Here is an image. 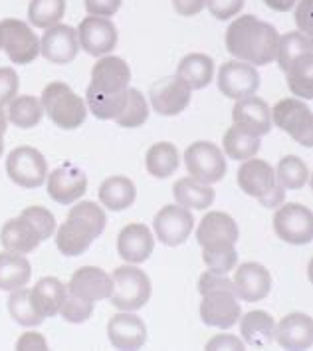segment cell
Masks as SVG:
<instances>
[{"label":"cell","instance_id":"obj_13","mask_svg":"<svg viewBox=\"0 0 313 351\" xmlns=\"http://www.w3.org/2000/svg\"><path fill=\"white\" fill-rule=\"evenodd\" d=\"M77 42L90 56H105L117 46V28L110 19L103 16H88L79 22L77 30Z\"/></svg>","mask_w":313,"mask_h":351},{"label":"cell","instance_id":"obj_36","mask_svg":"<svg viewBox=\"0 0 313 351\" xmlns=\"http://www.w3.org/2000/svg\"><path fill=\"white\" fill-rule=\"evenodd\" d=\"M308 54H313L312 38H308L301 32H288V34L279 36L276 60L284 72L294 64L295 60Z\"/></svg>","mask_w":313,"mask_h":351},{"label":"cell","instance_id":"obj_16","mask_svg":"<svg viewBox=\"0 0 313 351\" xmlns=\"http://www.w3.org/2000/svg\"><path fill=\"white\" fill-rule=\"evenodd\" d=\"M48 195L60 204H72L79 201L88 191V175L75 165H62L48 177Z\"/></svg>","mask_w":313,"mask_h":351},{"label":"cell","instance_id":"obj_51","mask_svg":"<svg viewBox=\"0 0 313 351\" xmlns=\"http://www.w3.org/2000/svg\"><path fill=\"white\" fill-rule=\"evenodd\" d=\"M16 350L20 351H32V350H48V343H46V339L36 332H28L24 333L22 337H20L18 341H16Z\"/></svg>","mask_w":313,"mask_h":351},{"label":"cell","instance_id":"obj_9","mask_svg":"<svg viewBox=\"0 0 313 351\" xmlns=\"http://www.w3.org/2000/svg\"><path fill=\"white\" fill-rule=\"evenodd\" d=\"M6 173L12 183L24 189H36L46 183L48 163L44 155L34 147H16L6 159Z\"/></svg>","mask_w":313,"mask_h":351},{"label":"cell","instance_id":"obj_40","mask_svg":"<svg viewBox=\"0 0 313 351\" xmlns=\"http://www.w3.org/2000/svg\"><path fill=\"white\" fill-rule=\"evenodd\" d=\"M276 181L284 191H297L310 183V167L305 165L299 157L288 155L277 165Z\"/></svg>","mask_w":313,"mask_h":351},{"label":"cell","instance_id":"obj_4","mask_svg":"<svg viewBox=\"0 0 313 351\" xmlns=\"http://www.w3.org/2000/svg\"><path fill=\"white\" fill-rule=\"evenodd\" d=\"M236 179H238L240 189L246 195L258 199L266 208L279 206L286 199V191L277 185L274 167L264 159H254V157L246 159L240 165Z\"/></svg>","mask_w":313,"mask_h":351},{"label":"cell","instance_id":"obj_38","mask_svg":"<svg viewBox=\"0 0 313 351\" xmlns=\"http://www.w3.org/2000/svg\"><path fill=\"white\" fill-rule=\"evenodd\" d=\"M8 312L12 315V319L24 326V328H36L44 322V315L40 314L30 298V288H18L12 290V294L8 298Z\"/></svg>","mask_w":313,"mask_h":351},{"label":"cell","instance_id":"obj_1","mask_svg":"<svg viewBox=\"0 0 313 351\" xmlns=\"http://www.w3.org/2000/svg\"><path fill=\"white\" fill-rule=\"evenodd\" d=\"M277 30L252 14L236 19L226 30V50L252 66H268L276 60Z\"/></svg>","mask_w":313,"mask_h":351},{"label":"cell","instance_id":"obj_6","mask_svg":"<svg viewBox=\"0 0 313 351\" xmlns=\"http://www.w3.org/2000/svg\"><path fill=\"white\" fill-rule=\"evenodd\" d=\"M272 113V123L294 137L303 147H313V113L305 101L297 97H286L277 101Z\"/></svg>","mask_w":313,"mask_h":351},{"label":"cell","instance_id":"obj_25","mask_svg":"<svg viewBox=\"0 0 313 351\" xmlns=\"http://www.w3.org/2000/svg\"><path fill=\"white\" fill-rule=\"evenodd\" d=\"M276 341L284 350H310L313 346V319L308 314H290L276 324Z\"/></svg>","mask_w":313,"mask_h":351},{"label":"cell","instance_id":"obj_11","mask_svg":"<svg viewBox=\"0 0 313 351\" xmlns=\"http://www.w3.org/2000/svg\"><path fill=\"white\" fill-rule=\"evenodd\" d=\"M153 228L157 232V239L163 244L181 246L190 237L195 228V219L188 208H183L179 204H166L157 213Z\"/></svg>","mask_w":313,"mask_h":351},{"label":"cell","instance_id":"obj_15","mask_svg":"<svg viewBox=\"0 0 313 351\" xmlns=\"http://www.w3.org/2000/svg\"><path fill=\"white\" fill-rule=\"evenodd\" d=\"M218 88L226 97L240 99L246 95H254L260 88V75L256 66L242 62V60H232L222 64L218 72Z\"/></svg>","mask_w":313,"mask_h":351},{"label":"cell","instance_id":"obj_20","mask_svg":"<svg viewBox=\"0 0 313 351\" xmlns=\"http://www.w3.org/2000/svg\"><path fill=\"white\" fill-rule=\"evenodd\" d=\"M242 310H240L238 298L230 292H214L206 294L201 302V317L206 326L228 330L234 324H238Z\"/></svg>","mask_w":313,"mask_h":351},{"label":"cell","instance_id":"obj_7","mask_svg":"<svg viewBox=\"0 0 313 351\" xmlns=\"http://www.w3.org/2000/svg\"><path fill=\"white\" fill-rule=\"evenodd\" d=\"M0 50L10 62L26 66L40 56V38L32 28L16 19L0 20Z\"/></svg>","mask_w":313,"mask_h":351},{"label":"cell","instance_id":"obj_44","mask_svg":"<svg viewBox=\"0 0 313 351\" xmlns=\"http://www.w3.org/2000/svg\"><path fill=\"white\" fill-rule=\"evenodd\" d=\"M93 304L95 302H92V300H86V298L75 296L72 292H66V298H64L62 308H60V315L70 324H84L92 317Z\"/></svg>","mask_w":313,"mask_h":351},{"label":"cell","instance_id":"obj_28","mask_svg":"<svg viewBox=\"0 0 313 351\" xmlns=\"http://www.w3.org/2000/svg\"><path fill=\"white\" fill-rule=\"evenodd\" d=\"M97 193H99L101 204L105 208L113 210V213L129 208L131 204L135 203V199H137L135 183L131 179H127V177H123V175H115V177L105 179Z\"/></svg>","mask_w":313,"mask_h":351},{"label":"cell","instance_id":"obj_53","mask_svg":"<svg viewBox=\"0 0 313 351\" xmlns=\"http://www.w3.org/2000/svg\"><path fill=\"white\" fill-rule=\"evenodd\" d=\"M173 6L181 16H195L204 8V0H173Z\"/></svg>","mask_w":313,"mask_h":351},{"label":"cell","instance_id":"obj_35","mask_svg":"<svg viewBox=\"0 0 313 351\" xmlns=\"http://www.w3.org/2000/svg\"><path fill=\"white\" fill-rule=\"evenodd\" d=\"M222 149H224V153H226L228 159L246 161V159L258 155L260 137L250 135V133L238 130V128H230V130L224 133Z\"/></svg>","mask_w":313,"mask_h":351},{"label":"cell","instance_id":"obj_37","mask_svg":"<svg viewBox=\"0 0 313 351\" xmlns=\"http://www.w3.org/2000/svg\"><path fill=\"white\" fill-rule=\"evenodd\" d=\"M288 88L297 95V99H312L313 97V54L295 60L286 70Z\"/></svg>","mask_w":313,"mask_h":351},{"label":"cell","instance_id":"obj_2","mask_svg":"<svg viewBox=\"0 0 313 351\" xmlns=\"http://www.w3.org/2000/svg\"><path fill=\"white\" fill-rule=\"evenodd\" d=\"M108 217L99 204L92 201H82L72 206L68 221L55 232V246L66 256L84 254L92 242L105 230Z\"/></svg>","mask_w":313,"mask_h":351},{"label":"cell","instance_id":"obj_34","mask_svg":"<svg viewBox=\"0 0 313 351\" xmlns=\"http://www.w3.org/2000/svg\"><path fill=\"white\" fill-rule=\"evenodd\" d=\"M42 115H44L42 101L34 95H16L8 108V121L14 123L20 130L36 128Z\"/></svg>","mask_w":313,"mask_h":351},{"label":"cell","instance_id":"obj_30","mask_svg":"<svg viewBox=\"0 0 313 351\" xmlns=\"http://www.w3.org/2000/svg\"><path fill=\"white\" fill-rule=\"evenodd\" d=\"M66 286L58 278H42L34 288H30V298L36 306V310L44 317H54L60 314L62 302L66 298Z\"/></svg>","mask_w":313,"mask_h":351},{"label":"cell","instance_id":"obj_18","mask_svg":"<svg viewBox=\"0 0 313 351\" xmlns=\"http://www.w3.org/2000/svg\"><path fill=\"white\" fill-rule=\"evenodd\" d=\"M79 50L77 34L72 26L55 24L46 28L44 36L40 40V54L52 64H70L75 60Z\"/></svg>","mask_w":313,"mask_h":351},{"label":"cell","instance_id":"obj_31","mask_svg":"<svg viewBox=\"0 0 313 351\" xmlns=\"http://www.w3.org/2000/svg\"><path fill=\"white\" fill-rule=\"evenodd\" d=\"M32 276V266L24 254L2 252L0 254V290L12 292L24 288Z\"/></svg>","mask_w":313,"mask_h":351},{"label":"cell","instance_id":"obj_10","mask_svg":"<svg viewBox=\"0 0 313 351\" xmlns=\"http://www.w3.org/2000/svg\"><path fill=\"white\" fill-rule=\"evenodd\" d=\"M274 230L284 242L310 244L313 239V215L299 203L281 204L274 215Z\"/></svg>","mask_w":313,"mask_h":351},{"label":"cell","instance_id":"obj_49","mask_svg":"<svg viewBox=\"0 0 313 351\" xmlns=\"http://www.w3.org/2000/svg\"><path fill=\"white\" fill-rule=\"evenodd\" d=\"M121 6V0H86V10L90 16L110 19Z\"/></svg>","mask_w":313,"mask_h":351},{"label":"cell","instance_id":"obj_54","mask_svg":"<svg viewBox=\"0 0 313 351\" xmlns=\"http://www.w3.org/2000/svg\"><path fill=\"white\" fill-rule=\"evenodd\" d=\"M264 2H266V6H270L272 10H277V12H288V10H292V8H294L297 0H264Z\"/></svg>","mask_w":313,"mask_h":351},{"label":"cell","instance_id":"obj_29","mask_svg":"<svg viewBox=\"0 0 313 351\" xmlns=\"http://www.w3.org/2000/svg\"><path fill=\"white\" fill-rule=\"evenodd\" d=\"M173 195H175L177 204L188 210H204L216 199V193L212 191V186L204 185L192 177L179 179L173 186Z\"/></svg>","mask_w":313,"mask_h":351},{"label":"cell","instance_id":"obj_43","mask_svg":"<svg viewBox=\"0 0 313 351\" xmlns=\"http://www.w3.org/2000/svg\"><path fill=\"white\" fill-rule=\"evenodd\" d=\"M20 219H24L34 228L40 242L52 239V234L55 232L54 215L48 208H44V206H28V208H24L20 213Z\"/></svg>","mask_w":313,"mask_h":351},{"label":"cell","instance_id":"obj_5","mask_svg":"<svg viewBox=\"0 0 313 351\" xmlns=\"http://www.w3.org/2000/svg\"><path fill=\"white\" fill-rule=\"evenodd\" d=\"M111 304L121 312H137L151 298V278L135 266H119L113 272Z\"/></svg>","mask_w":313,"mask_h":351},{"label":"cell","instance_id":"obj_17","mask_svg":"<svg viewBox=\"0 0 313 351\" xmlns=\"http://www.w3.org/2000/svg\"><path fill=\"white\" fill-rule=\"evenodd\" d=\"M232 121H234V128L256 137L268 135L272 131L270 106L258 95L240 97L232 110Z\"/></svg>","mask_w":313,"mask_h":351},{"label":"cell","instance_id":"obj_42","mask_svg":"<svg viewBox=\"0 0 313 351\" xmlns=\"http://www.w3.org/2000/svg\"><path fill=\"white\" fill-rule=\"evenodd\" d=\"M125 101V92L123 93H105L99 90L88 88L86 93V104L88 110L92 111L97 119H115L121 106Z\"/></svg>","mask_w":313,"mask_h":351},{"label":"cell","instance_id":"obj_46","mask_svg":"<svg viewBox=\"0 0 313 351\" xmlns=\"http://www.w3.org/2000/svg\"><path fill=\"white\" fill-rule=\"evenodd\" d=\"M199 292L206 296V294H214V292H230L234 294V284H232V278L228 274H222V272H214V270H208L204 272L201 280H199ZM236 296V294H234Z\"/></svg>","mask_w":313,"mask_h":351},{"label":"cell","instance_id":"obj_48","mask_svg":"<svg viewBox=\"0 0 313 351\" xmlns=\"http://www.w3.org/2000/svg\"><path fill=\"white\" fill-rule=\"evenodd\" d=\"M18 95V75L12 68H0V108Z\"/></svg>","mask_w":313,"mask_h":351},{"label":"cell","instance_id":"obj_26","mask_svg":"<svg viewBox=\"0 0 313 351\" xmlns=\"http://www.w3.org/2000/svg\"><path fill=\"white\" fill-rule=\"evenodd\" d=\"M240 333L244 346L268 348L276 339V322L268 312L254 310L246 315H240Z\"/></svg>","mask_w":313,"mask_h":351},{"label":"cell","instance_id":"obj_24","mask_svg":"<svg viewBox=\"0 0 313 351\" xmlns=\"http://www.w3.org/2000/svg\"><path fill=\"white\" fill-rule=\"evenodd\" d=\"M68 292L79 298H86V300H92V302L108 300L113 292V280L101 268L84 266L74 272V276L68 284Z\"/></svg>","mask_w":313,"mask_h":351},{"label":"cell","instance_id":"obj_39","mask_svg":"<svg viewBox=\"0 0 313 351\" xmlns=\"http://www.w3.org/2000/svg\"><path fill=\"white\" fill-rule=\"evenodd\" d=\"M149 119V106L145 95L135 90V88H129L125 92V101L121 106L119 113L115 115V121L121 125V128H141L145 121Z\"/></svg>","mask_w":313,"mask_h":351},{"label":"cell","instance_id":"obj_8","mask_svg":"<svg viewBox=\"0 0 313 351\" xmlns=\"http://www.w3.org/2000/svg\"><path fill=\"white\" fill-rule=\"evenodd\" d=\"M184 163H186L190 177L204 185L218 183L226 175L224 153L214 143H208V141H197L186 149Z\"/></svg>","mask_w":313,"mask_h":351},{"label":"cell","instance_id":"obj_12","mask_svg":"<svg viewBox=\"0 0 313 351\" xmlns=\"http://www.w3.org/2000/svg\"><path fill=\"white\" fill-rule=\"evenodd\" d=\"M197 241L203 250L234 248L238 242V226L226 213H208L197 228Z\"/></svg>","mask_w":313,"mask_h":351},{"label":"cell","instance_id":"obj_3","mask_svg":"<svg viewBox=\"0 0 313 351\" xmlns=\"http://www.w3.org/2000/svg\"><path fill=\"white\" fill-rule=\"evenodd\" d=\"M44 113L62 130H75L88 117V104L64 82H52L42 92Z\"/></svg>","mask_w":313,"mask_h":351},{"label":"cell","instance_id":"obj_27","mask_svg":"<svg viewBox=\"0 0 313 351\" xmlns=\"http://www.w3.org/2000/svg\"><path fill=\"white\" fill-rule=\"evenodd\" d=\"M0 242L6 252H14V254H30L40 246V239L34 228L20 217L4 222L0 230Z\"/></svg>","mask_w":313,"mask_h":351},{"label":"cell","instance_id":"obj_19","mask_svg":"<svg viewBox=\"0 0 313 351\" xmlns=\"http://www.w3.org/2000/svg\"><path fill=\"white\" fill-rule=\"evenodd\" d=\"M232 284H234V294L242 302H260L272 290V276L266 266L258 262H246L238 266L236 274L232 278Z\"/></svg>","mask_w":313,"mask_h":351},{"label":"cell","instance_id":"obj_50","mask_svg":"<svg viewBox=\"0 0 313 351\" xmlns=\"http://www.w3.org/2000/svg\"><path fill=\"white\" fill-rule=\"evenodd\" d=\"M312 0H301L297 10H295V22L301 30V34H305L308 38H312L313 26H312Z\"/></svg>","mask_w":313,"mask_h":351},{"label":"cell","instance_id":"obj_52","mask_svg":"<svg viewBox=\"0 0 313 351\" xmlns=\"http://www.w3.org/2000/svg\"><path fill=\"white\" fill-rule=\"evenodd\" d=\"M206 350H244V341L234 335H216L206 343Z\"/></svg>","mask_w":313,"mask_h":351},{"label":"cell","instance_id":"obj_45","mask_svg":"<svg viewBox=\"0 0 313 351\" xmlns=\"http://www.w3.org/2000/svg\"><path fill=\"white\" fill-rule=\"evenodd\" d=\"M204 264L208 266V270L228 274L230 270L236 268L238 264V252L236 248H218V250H203Z\"/></svg>","mask_w":313,"mask_h":351},{"label":"cell","instance_id":"obj_32","mask_svg":"<svg viewBox=\"0 0 313 351\" xmlns=\"http://www.w3.org/2000/svg\"><path fill=\"white\" fill-rule=\"evenodd\" d=\"M177 75L190 90H201L210 84V80L214 75V62L206 54L184 56L177 68Z\"/></svg>","mask_w":313,"mask_h":351},{"label":"cell","instance_id":"obj_55","mask_svg":"<svg viewBox=\"0 0 313 351\" xmlns=\"http://www.w3.org/2000/svg\"><path fill=\"white\" fill-rule=\"evenodd\" d=\"M6 128H8V113L0 108V157L4 153V133H6Z\"/></svg>","mask_w":313,"mask_h":351},{"label":"cell","instance_id":"obj_47","mask_svg":"<svg viewBox=\"0 0 313 351\" xmlns=\"http://www.w3.org/2000/svg\"><path fill=\"white\" fill-rule=\"evenodd\" d=\"M244 2L246 0H204V6L214 19L228 20L244 8Z\"/></svg>","mask_w":313,"mask_h":351},{"label":"cell","instance_id":"obj_33","mask_svg":"<svg viewBox=\"0 0 313 351\" xmlns=\"http://www.w3.org/2000/svg\"><path fill=\"white\" fill-rule=\"evenodd\" d=\"M179 163H181L179 149L175 147L173 143H168V141L155 143L153 147L149 149L147 157H145L147 171L155 179H166V177H171L179 169Z\"/></svg>","mask_w":313,"mask_h":351},{"label":"cell","instance_id":"obj_22","mask_svg":"<svg viewBox=\"0 0 313 351\" xmlns=\"http://www.w3.org/2000/svg\"><path fill=\"white\" fill-rule=\"evenodd\" d=\"M108 335L115 350H139L147 341V326L139 315L121 312L110 319Z\"/></svg>","mask_w":313,"mask_h":351},{"label":"cell","instance_id":"obj_14","mask_svg":"<svg viewBox=\"0 0 313 351\" xmlns=\"http://www.w3.org/2000/svg\"><path fill=\"white\" fill-rule=\"evenodd\" d=\"M190 93L192 90L184 84L179 75H171L157 80L151 86V106L159 115H179L181 111L186 110V106L190 104Z\"/></svg>","mask_w":313,"mask_h":351},{"label":"cell","instance_id":"obj_23","mask_svg":"<svg viewBox=\"0 0 313 351\" xmlns=\"http://www.w3.org/2000/svg\"><path fill=\"white\" fill-rule=\"evenodd\" d=\"M155 239L145 224L131 222L127 224L117 239V252L119 256L129 264H141L153 254Z\"/></svg>","mask_w":313,"mask_h":351},{"label":"cell","instance_id":"obj_21","mask_svg":"<svg viewBox=\"0 0 313 351\" xmlns=\"http://www.w3.org/2000/svg\"><path fill=\"white\" fill-rule=\"evenodd\" d=\"M131 70L123 58L105 56L101 58L92 70L90 88L105 93H123L129 90Z\"/></svg>","mask_w":313,"mask_h":351},{"label":"cell","instance_id":"obj_41","mask_svg":"<svg viewBox=\"0 0 313 351\" xmlns=\"http://www.w3.org/2000/svg\"><path fill=\"white\" fill-rule=\"evenodd\" d=\"M66 14V0H30L28 20L36 28H50L60 24Z\"/></svg>","mask_w":313,"mask_h":351}]
</instances>
